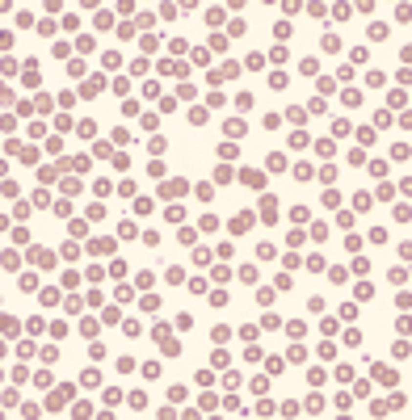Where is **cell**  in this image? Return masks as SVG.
Listing matches in <instances>:
<instances>
[{
  "instance_id": "cell-1",
  "label": "cell",
  "mask_w": 412,
  "mask_h": 420,
  "mask_svg": "<svg viewBox=\"0 0 412 420\" xmlns=\"http://www.w3.org/2000/svg\"><path fill=\"white\" fill-rule=\"evenodd\" d=\"M253 223H257V214H253V210H240V214H236V219L227 223V231H232V235H244V231L253 227Z\"/></svg>"
},
{
  "instance_id": "cell-2",
  "label": "cell",
  "mask_w": 412,
  "mask_h": 420,
  "mask_svg": "<svg viewBox=\"0 0 412 420\" xmlns=\"http://www.w3.org/2000/svg\"><path fill=\"white\" fill-rule=\"evenodd\" d=\"M261 223H278V202L274 198H261Z\"/></svg>"
},
{
  "instance_id": "cell-3",
  "label": "cell",
  "mask_w": 412,
  "mask_h": 420,
  "mask_svg": "<svg viewBox=\"0 0 412 420\" xmlns=\"http://www.w3.org/2000/svg\"><path fill=\"white\" fill-rule=\"evenodd\" d=\"M160 193H164V198H181V193H185V181H181V177L164 181V189H160Z\"/></svg>"
},
{
  "instance_id": "cell-4",
  "label": "cell",
  "mask_w": 412,
  "mask_h": 420,
  "mask_svg": "<svg viewBox=\"0 0 412 420\" xmlns=\"http://www.w3.org/2000/svg\"><path fill=\"white\" fill-rule=\"evenodd\" d=\"M223 130H227V139H244V135H248V126H244L240 118H227V126H223Z\"/></svg>"
},
{
  "instance_id": "cell-5",
  "label": "cell",
  "mask_w": 412,
  "mask_h": 420,
  "mask_svg": "<svg viewBox=\"0 0 412 420\" xmlns=\"http://www.w3.org/2000/svg\"><path fill=\"white\" fill-rule=\"evenodd\" d=\"M316 156L320 160H332V156H337V143H332V139H320V143H316Z\"/></svg>"
},
{
  "instance_id": "cell-6",
  "label": "cell",
  "mask_w": 412,
  "mask_h": 420,
  "mask_svg": "<svg viewBox=\"0 0 412 420\" xmlns=\"http://www.w3.org/2000/svg\"><path fill=\"white\" fill-rule=\"evenodd\" d=\"M240 177H244V185H253V189H261V185H265V177L257 172V168H244Z\"/></svg>"
},
{
  "instance_id": "cell-7",
  "label": "cell",
  "mask_w": 412,
  "mask_h": 420,
  "mask_svg": "<svg viewBox=\"0 0 412 420\" xmlns=\"http://www.w3.org/2000/svg\"><path fill=\"white\" fill-rule=\"evenodd\" d=\"M286 118H290V122H295V126H303V122H307V114H303V105H290V109H286Z\"/></svg>"
},
{
  "instance_id": "cell-8",
  "label": "cell",
  "mask_w": 412,
  "mask_h": 420,
  "mask_svg": "<svg viewBox=\"0 0 412 420\" xmlns=\"http://www.w3.org/2000/svg\"><path fill=\"white\" fill-rule=\"evenodd\" d=\"M190 122H194V126H206V122H211V114L198 105V109H190Z\"/></svg>"
},
{
  "instance_id": "cell-9",
  "label": "cell",
  "mask_w": 412,
  "mask_h": 420,
  "mask_svg": "<svg viewBox=\"0 0 412 420\" xmlns=\"http://www.w3.org/2000/svg\"><path fill=\"white\" fill-rule=\"evenodd\" d=\"M395 332H400V336H412V315H400V319H395Z\"/></svg>"
},
{
  "instance_id": "cell-10",
  "label": "cell",
  "mask_w": 412,
  "mask_h": 420,
  "mask_svg": "<svg viewBox=\"0 0 412 420\" xmlns=\"http://www.w3.org/2000/svg\"><path fill=\"white\" fill-rule=\"evenodd\" d=\"M408 156H412L408 143H395V147H391V160H408Z\"/></svg>"
},
{
  "instance_id": "cell-11",
  "label": "cell",
  "mask_w": 412,
  "mask_h": 420,
  "mask_svg": "<svg viewBox=\"0 0 412 420\" xmlns=\"http://www.w3.org/2000/svg\"><path fill=\"white\" fill-rule=\"evenodd\" d=\"M290 219H295V223H299V227H303V223H307V219H311V210H307V206H295V210H290Z\"/></svg>"
},
{
  "instance_id": "cell-12",
  "label": "cell",
  "mask_w": 412,
  "mask_h": 420,
  "mask_svg": "<svg viewBox=\"0 0 412 420\" xmlns=\"http://www.w3.org/2000/svg\"><path fill=\"white\" fill-rule=\"evenodd\" d=\"M265 168H269V172H282V168H286V156H269V160H265Z\"/></svg>"
},
{
  "instance_id": "cell-13",
  "label": "cell",
  "mask_w": 412,
  "mask_h": 420,
  "mask_svg": "<svg viewBox=\"0 0 412 420\" xmlns=\"http://www.w3.org/2000/svg\"><path fill=\"white\" fill-rule=\"evenodd\" d=\"M307 143H311V139H307V130H295V135H290V147H295V151H299V147H307Z\"/></svg>"
},
{
  "instance_id": "cell-14",
  "label": "cell",
  "mask_w": 412,
  "mask_h": 420,
  "mask_svg": "<svg viewBox=\"0 0 412 420\" xmlns=\"http://www.w3.org/2000/svg\"><path fill=\"white\" fill-rule=\"evenodd\" d=\"M257 256H261V261H274L278 248H274V244H261V248H257Z\"/></svg>"
},
{
  "instance_id": "cell-15",
  "label": "cell",
  "mask_w": 412,
  "mask_h": 420,
  "mask_svg": "<svg viewBox=\"0 0 412 420\" xmlns=\"http://www.w3.org/2000/svg\"><path fill=\"white\" fill-rule=\"evenodd\" d=\"M194 382H198V387H211L215 374H211V370H198V374H194Z\"/></svg>"
},
{
  "instance_id": "cell-16",
  "label": "cell",
  "mask_w": 412,
  "mask_h": 420,
  "mask_svg": "<svg viewBox=\"0 0 412 420\" xmlns=\"http://www.w3.org/2000/svg\"><path fill=\"white\" fill-rule=\"evenodd\" d=\"M223 387L236 391V387H244V378H240V374H223Z\"/></svg>"
},
{
  "instance_id": "cell-17",
  "label": "cell",
  "mask_w": 412,
  "mask_h": 420,
  "mask_svg": "<svg viewBox=\"0 0 412 420\" xmlns=\"http://www.w3.org/2000/svg\"><path fill=\"white\" fill-rule=\"evenodd\" d=\"M303 357H307L303 345H290V349H286V361H303Z\"/></svg>"
},
{
  "instance_id": "cell-18",
  "label": "cell",
  "mask_w": 412,
  "mask_h": 420,
  "mask_svg": "<svg viewBox=\"0 0 412 420\" xmlns=\"http://www.w3.org/2000/svg\"><path fill=\"white\" fill-rule=\"evenodd\" d=\"M395 307H400V311H408V307H412V294L400 290V294H395Z\"/></svg>"
},
{
  "instance_id": "cell-19",
  "label": "cell",
  "mask_w": 412,
  "mask_h": 420,
  "mask_svg": "<svg viewBox=\"0 0 412 420\" xmlns=\"http://www.w3.org/2000/svg\"><path fill=\"white\" fill-rule=\"evenodd\" d=\"M395 21H412V4H395Z\"/></svg>"
},
{
  "instance_id": "cell-20",
  "label": "cell",
  "mask_w": 412,
  "mask_h": 420,
  "mask_svg": "<svg viewBox=\"0 0 412 420\" xmlns=\"http://www.w3.org/2000/svg\"><path fill=\"white\" fill-rule=\"evenodd\" d=\"M219 160H236V143H219Z\"/></svg>"
},
{
  "instance_id": "cell-21",
  "label": "cell",
  "mask_w": 412,
  "mask_h": 420,
  "mask_svg": "<svg viewBox=\"0 0 412 420\" xmlns=\"http://www.w3.org/2000/svg\"><path fill=\"white\" fill-rule=\"evenodd\" d=\"M353 294H358V298H374V286H370V282H358V290H353Z\"/></svg>"
},
{
  "instance_id": "cell-22",
  "label": "cell",
  "mask_w": 412,
  "mask_h": 420,
  "mask_svg": "<svg viewBox=\"0 0 412 420\" xmlns=\"http://www.w3.org/2000/svg\"><path fill=\"white\" fill-rule=\"evenodd\" d=\"M282 366H286L282 357H269V361H265V370H269V374H282Z\"/></svg>"
},
{
  "instance_id": "cell-23",
  "label": "cell",
  "mask_w": 412,
  "mask_h": 420,
  "mask_svg": "<svg viewBox=\"0 0 412 420\" xmlns=\"http://www.w3.org/2000/svg\"><path fill=\"white\" fill-rule=\"evenodd\" d=\"M324 206H332V210L341 206V193H337V189H328V193H324Z\"/></svg>"
},
{
  "instance_id": "cell-24",
  "label": "cell",
  "mask_w": 412,
  "mask_h": 420,
  "mask_svg": "<svg viewBox=\"0 0 412 420\" xmlns=\"http://www.w3.org/2000/svg\"><path fill=\"white\" fill-rule=\"evenodd\" d=\"M194 265H211V248H198V252H194Z\"/></svg>"
},
{
  "instance_id": "cell-25",
  "label": "cell",
  "mask_w": 412,
  "mask_h": 420,
  "mask_svg": "<svg viewBox=\"0 0 412 420\" xmlns=\"http://www.w3.org/2000/svg\"><path fill=\"white\" fill-rule=\"evenodd\" d=\"M324 51H328V55H337V51H341V38H332V34H328V38H324Z\"/></svg>"
},
{
  "instance_id": "cell-26",
  "label": "cell",
  "mask_w": 412,
  "mask_h": 420,
  "mask_svg": "<svg viewBox=\"0 0 412 420\" xmlns=\"http://www.w3.org/2000/svg\"><path fill=\"white\" fill-rule=\"evenodd\" d=\"M261 328H282V319H278L274 311H265V319H261Z\"/></svg>"
},
{
  "instance_id": "cell-27",
  "label": "cell",
  "mask_w": 412,
  "mask_h": 420,
  "mask_svg": "<svg viewBox=\"0 0 412 420\" xmlns=\"http://www.w3.org/2000/svg\"><path fill=\"white\" fill-rule=\"evenodd\" d=\"M391 353H395V357H408L412 349H408V340H395V345H391Z\"/></svg>"
},
{
  "instance_id": "cell-28",
  "label": "cell",
  "mask_w": 412,
  "mask_h": 420,
  "mask_svg": "<svg viewBox=\"0 0 412 420\" xmlns=\"http://www.w3.org/2000/svg\"><path fill=\"white\" fill-rule=\"evenodd\" d=\"M286 332H290V336H295V340H299V336L307 332V324H299V319H295V324H286Z\"/></svg>"
},
{
  "instance_id": "cell-29",
  "label": "cell",
  "mask_w": 412,
  "mask_h": 420,
  "mask_svg": "<svg viewBox=\"0 0 412 420\" xmlns=\"http://www.w3.org/2000/svg\"><path fill=\"white\" fill-rule=\"evenodd\" d=\"M400 256H404V261H412V244H400Z\"/></svg>"
},
{
  "instance_id": "cell-30",
  "label": "cell",
  "mask_w": 412,
  "mask_h": 420,
  "mask_svg": "<svg viewBox=\"0 0 412 420\" xmlns=\"http://www.w3.org/2000/svg\"><path fill=\"white\" fill-rule=\"evenodd\" d=\"M400 189H404V193L412 198V177H404V181H400Z\"/></svg>"
},
{
  "instance_id": "cell-31",
  "label": "cell",
  "mask_w": 412,
  "mask_h": 420,
  "mask_svg": "<svg viewBox=\"0 0 412 420\" xmlns=\"http://www.w3.org/2000/svg\"><path fill=\"white\" fill-rule=\"evenodd\" d=\"M400 126H412V109H404V118H400Z\"/></svg>"
},
{
  "instance_id": "cell-32",
  "label": "cell",
  "mask_w": 412,
  "mask_h": 420,
  "mask_svg": "<svg viewBox=\"0 0 412 420\" xmlns=\"http://www.w3.org/2000/svg\"><path fill=\"white\" fill-rule=\"evenodd\" d=\"M181 420H202V412H185V416H181Z\"/></svg>"
},
{
  "instance_id": "cell-33",
  "label": "cell",
  "mask_w": 412,
  "mask_h": 420,
  "mask_svg": "<svg viewBox=\"0 0 412 420\" xmlns=\"http://www.w3.org/2000/svg\"><path fill=\"white\" fill-rule=\"evenodd\" d=\"M400 55H404V63H412V46H404V51H400Z\"/></svg>"
}]
</instances>
